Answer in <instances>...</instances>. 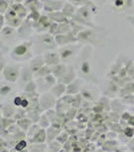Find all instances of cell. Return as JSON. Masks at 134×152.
Instances as JSON below:
<instances>
[{
    "label": "cell",
    "mask_w": 134,
    "mask_h": 152,
    "mask_svg": "<svg viewBox=\"0 0 134 152\" xmlns=\"http://www.w3.org/2000/svg\"><path fill=\"white\" fill-rule=\"evenodd\" d=\"M25 145H26V143L24 141H21L20 143L18 144L17 146H16V149H17V150H21V149H23L24 147H25Z\"/></svg>",
    "instance_id": "1"
}]
</instances>
